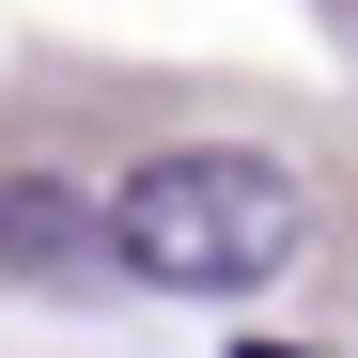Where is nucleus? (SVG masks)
Masks as SVG:
<instances>
[{"label":"nucleus","mask_w":358,"mask_h":358,"mask_svg":"<svg viewBox=\"0 0 358 358\" xmlns=\"http://www.w3.org/2000/svg\"><path fill=\"white\" fill-rule=\"evenodd\" d=\"M94 234L156 296H250L312 250V203L280 156H156V171H125V203H94Z\"/></svg>","instance_id":"f257e3e1"},{"label":"nucleus","mask_w":358,"mask_h":358,"mask_svg":"<svg viewBox=\"0 0 358 358\" xmlns=\"http://www.w3.org/2000/svg\"><path fill=\"white\" fill-rule=\"evenodd\" d=\"M109 234H94V203L78 187H47V171H16L0 187V265H31V280H63V265H94Z\"/></svg>","instance_id":"f03ea898"}]
</instances>
